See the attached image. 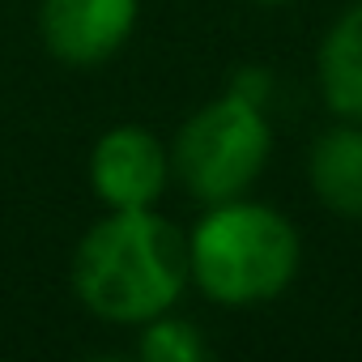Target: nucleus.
Returning <instances> with one entry per match:
<instances>
[{"mask_svg":"<svg viewBox=\"0 0 362 362\" xmlns=\"http://www.w3.org/2000/svg\"><path fill=\"white\" fill-rule=\"evenodd\" d=\"M188 281V239L153 209H111L73 252L81 307L111 324H145L170 311Z\"/></svg>","mask_w":362,"mask_h":362,"instance_id":"obj_1","label":"nucleus"},{"mask_svg":"<svg viewBox=\"0 0 362 362\" xmlns=\"http://www.w3.org/2000/svg\"><path fill=\"white\" fill-rule=\"evenodd\" d=\"M298 230L286 214L256 201H222L188 235L192 281L218 307H256L277 298L298 273Z\"/></svg>","mask_w":362,"mask_h":362,"instance_id":"obj_2","label":"nucleus"},{"mask_svg":"<svg viewBox=\"0 0 362 362\" xmlns=\"http://www.w3.org/2000/svg\"><path fill=\"white\" fill-rule=\"evenodd\" d=\"M273 132L264 107L243 94H222L184 119L170 149V166L197 201L222 205L243 197L264 170Z\"/></svg>","mask_w":362,"mask_h":362,"instance_id":"obj_3","label":"nucleus"},{"mask_svg":"<svg viewBox=\"0 0 362 362\" xmlns=\"http://www.w3.org/2000/svg\"><path fill=\"white\" fill-rule=\"evenodd\" d=\"M170 179V153L166 145L141 128L119 124L94 141L90 153V188L111 209H153Z\"/></svg>","mask_w":362,"mask_h":362,"instance_id":"obj_4","label":"nucleus"},{"mask_svg":"<svg viewBox=\"0 0 362 362\" xmlns=\"http://www.w3.org/2000/svg\"><path fill=\"white\" fill-rule=\"evenodd\" d=\"M141 0H39V35L64 64L111 60L136 30Z\"/></svg>","mask_w":362,"mask_h":362,"instance_id":"obj_5","label":"nucleus"},{"mask_svg":"<svg viewBox=\"0 0 362 362\" xmlns=\"http://www.w3.org/2000/svg\"><path fill=\"white\" fill-rule=\"evenodd\" d=\"M307 179L324 209L362 222V128L354 119L315 136Z\"/></svg>","mask_w":362,"mask_h":362,"instance_id":"obj_6","label":"nucleus"},{"mask_svg":"<svg viewBox=\"0 0 362 362\" xmlns=\"http://www.w3.org/2000/svg\"><path fill=\"white\" fill-rule=\"evenodd\" d=\"M320 90L332 115L362 124V5L345 9L320 43Z\"/></svg>","mask_w":362,"mask_h":362,"instance_id":"obj_7","label":"nucleus"},{"mask_svg":"<svg viewBox=\"0 0 362 362\" xmlns=\"http://www.w3.org/2000/svg\"><path fill=\"white\" fill-rule=\"evenodd\" d=\"M136 354L145 362H201V358H209V341L197 332L192 320H175L170 311H162V315L145 320Z\"/></svg>","mask_w":362,"mask_h":362,"instance_id":"obj_8","label":"nucleus"},{"mask_svg":"<svg viewBox=\"0 0 362 362\" xmlns=\"http://www.w3.org/2000/svg\"><path fill=\"white\" fill-rule=\"evenodd\" d=\"M252 5H286V0H252Z\"/></svg>","mask_w":362,"mask_h":362,"instance_id":"obj_9","label":"nucleus"}]
</instances>
